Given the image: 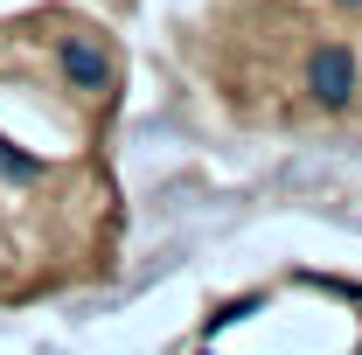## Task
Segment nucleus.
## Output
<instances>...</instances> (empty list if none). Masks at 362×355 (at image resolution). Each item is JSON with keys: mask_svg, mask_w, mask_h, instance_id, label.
Masks as SVG:
<instances>
[{"mask_svg": "<svg viewBox=\"0 0 362 355\" xmlns=\"http://www.w3.org/2000/svg\"><path fill=\"white\" fill-rule=\"evenodd\" d=\"M119 105V42L90 14L28 7L0 21V300L112 258L119 188L105 139Z\"/></svg>", "mask_w": 362, "mask_h": 355, "instance_id": "nucleus-1", "label": "nucleus"}, {"mask_svg": "<svg viewBox=\"0 0 362 355\" xmlns=\"http://www.w3.org/2000/svg\"><path fill=\"white\" fill-rule=\"evenodd\" d=\"M188 56L244 126L362 133V0H216Z\"/></svg>", "mask_w": 362, "mask_h": 355, "instance_id": "nucleus-2", "label": "nucleus"}]
</instances>
